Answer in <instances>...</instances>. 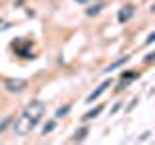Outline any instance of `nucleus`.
<instances>
[{
    "mask_svg": "<svg viewBox=\"0 0 155 145\" xmlns=\"http://www.w3.org/2000/svg\"><path fill=\"white\" fill-rule=\"evenodd\" d=\"M43 114H45V103H41V101L29 103L25 108H23V112L19 114V118L14 122V134L21 135V137L27 135V134H31V130L41 122Z\"/></svg>",
    "mask_w": 155,
    "mask_h": 145,
    "instance_id": "f257e3e1",
    "label": "nucleus"
},
{
    "mask_svg": "<svg viewBox=\"0 0 155 145\" xmlns=\"http://www.w3.org/2000/svg\"><path fill=\"white\" fill-rule=\"evenodd\" d=\"M27 87V81L25 79H6L4 81V89L10 91V93H19Z\"/></svg>",
    "mask_w": 155,
    "mask_h": 145,
    "instance_id": "f03ea898",
    "label": "nucleus"
},
{
    "mask_svg": "<svg viewBox=\"0 0 155 145\" xmlns=\"http://www.w3.org/2000/svg\"><path fill=\"white\" fill-rule=\"evenodd\" d=\"M110 83H113V81H110V77H109V79H105L103 83H101V85H99V87H97V89L93 91V93H91V95L85 99V103H89V105H91V103H93V101H95V99H97V97H99L101 93H105V91H107V87H110Z\"/></svg>",
    "mask_w": 155,
    "mask_h": 145,
    "instance_id": "7ed1b4c3",
    "label": "nucleus"
},
{
    "mask_svg": "<svg viewBox=\"0 0 155 145\" xmlns=\"http://www.w3.org/2000/svg\"><path fill=\"white\" fill-rule=\"evenodd\" d=\"M132 16H134V6H132V4H126V6H122L120 12H118V21L124 23V21H128Z\"/></svg>",
    "mask_w": 155,
    "mask_h": 145,
    "instance_id": "20e7f679",
    "label": "nucleus"
},
{
    "mask_svg": "<svg viewBox=\"0 0 155 145\" xmlns=\"http://www.w3.org/2000/svg\"><path fill=\"white\" fill-rule=\"evenodd\" d=\"M128 60H130V56H122V58H118V60H114V62H113V64H110L109 68H107L105 72L109 74V72H113V70H116V68H120V66L124 64V62H128Z\"/></svg>",
    "mask_w": 155,
    "mask_h": 145,
    "instance_id": "39448f33",
    "label": "nucleus"
},
{
    "mask_svg": "<svg viewBox=\"0 0 155 145\" xmlns=\"http://www.w3.org/2000/svg\"><path fill=\"white\" fill-rule=\"evenodd\" d=\"M101 110H103V106H97V108L89 110L87 114H84V118H81V120H91V118H95V116H99V114H101Z\"/></svg>",
    "mask_w": 155,
    "mask_h": 145,
    "instance_id": "423d86ee",
    "label": "nucleus"
},
{
    "mask_svg": "<svg viewBox=\"0 0 155 145\" xmlns=\"http://www.w3.org/2000/svg\"><path fill=\"white\" fill-rule=\"evenodd\" d=\"M87 132H89L87 128H81V130H78V132H76V135L72 137V141H81V139H84L85 135H87Z\"/></svg>",
    "mask_w": 155,
    "mask_h": 145,
    "instance_id": "0eeeda50",
    "label": "nucleus"
},
{
    "mask_svg": "<svg viewBox=\"0 0 155 145\" xmlns=\"http://www.w3.org/2000/svg\"><path fill=\"white\" fill-rule=\"evenodd\" d=\"M101 10H103V6H101V4H97V6H91L85 14H87V16H97V14H99Z\"/></svg>",
    "mask_w": 155,
    "mask_h": 145,
    "instance_id": "6e6552de",
    "label": "nucleus"
},
{
    "mask_svg": "<svg viewBox=\"0 0 155 145\" xmlns=\"http://www.w3.org/2000/svg\"><path fill=\"white\" fill-rule=\"evenodd\" d=\"M68 112H70V106L66 105L64 108H58V110H56V118H62V116H66Z\"/></svg>",
    "mask_w": 155,
    "mask_h": 145,
    "instance_id": "1a4fd4ad",
    "label": "nucleus"
},
{
    "mask_svg": "<svg viewBox=\"0 0 155 145\" xmlns=\"http://www.w3.org/2000/svg\"><path fill=\"white\" fill-rule=\"evenodd\" d=\"M10 122H12V116H8V118H4L2 122H0V134H2L4 130H6V126H8Z\"/></svg>",
    "mask_w": 155,
    "mask_h": 145,
    "instance_id": "9d476101",
    "label": "nucleus"
},
{
    "mask_svg": "<svg viewBox=\"0 0 155 145\" xmlns=\"http://www.w3.org/2000/svg\"><path fill=\"white\" fill-rule=\"evenodd\" d=\"M54 130V122H48V124H45V128H43V134H48V132H52Z\"/></svg>",
    "mask_w": 155,
    "mask_h": 145,
    "instance_id": "9b49d317",
    "label": "nucleus"
},
{
    "mask_svg": "<svg viewBox=\"0 0 155 145\" xmlns=\"http://www.w3.org/2000/svg\"><path fill=\"white\" fill-rule=\"evenodd\" d=\"M153 60H155V52H149V54L143 58V62H153Z\"/></svg>",
    "mask_w": 155,
    "mask_h": 145,
    "instance_id": "f8f14e48",
    "label": "nucleus"
},
{
    "mask_svg": "<svg viewBox=\"0 0 155 145\" xmlns=\"http://www.w3.org/2000/svg\"><path fill=\"white\" fill-rule=\"evenodd\" d=\"M151 43H155V33H151V35L147 37V41H145V45H151Z\"/></svg>",
    "mask_w": 155,
    "mask_h": 145,
    "instance_id": "ddd939ff",
    "label": "nucleus"
},
{
    "mask_svg": "<svg viewBox=\"0 0 155 145\" xmlns=\"http://www.w3.org/2000/svg\"><path fill=\"white\" fill-rule=\"evenodd\" d=\"M76 2H80V4H84V2H89V0H76Z\"/></svg>",
    "mask_w": 155,
    "mask_h": 145,
    "instance_id": "4468645a",
    "label": "nucleus"
},
{
    "mask_svg": "<svg viewBox=\"0 0 155 145\" xmlns=\"http://www.w3.org/2000/svg\"><path fill=\"white\" fill-rule=\"evenodd\" d=\"M151 12H155V4H153V6H151Z\"/></svg>",
    "mask_w": 155,
    "mask_h": 145,
    "instance_id": "2eb2a0df",
    "label": "nucleus"
},
{
    "mask_svg": "<svg viewBox=\"0 0 155 145\" xmlns=\"http://www.w3.org/2000/svg\"><path fill=\"white\" fill-rule=\"evenodd\" d=\"M0 23H2V19H0Z\"/></svg>",
    "mask_w": 155,
    "mask_h": 145,
    "instance_id": "dca6fc26",
    "label": "nucleus"
}]
</instances>
